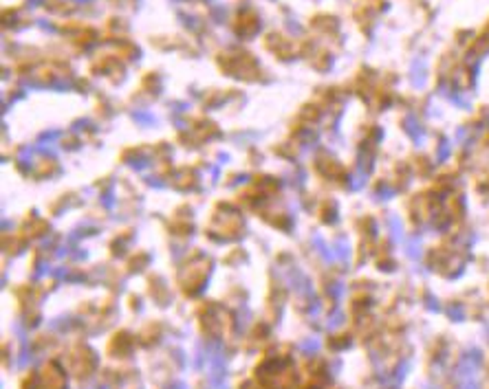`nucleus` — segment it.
Here are the masks:
<instances>
[{"label":"nucleus","instance_id":"obj_1","mask_svg":"<svg viewBox=\"0 0 489 389\" xmlns=\"http://www.w3.org/2000/svg\"><path fill=\"white\" fill-rule=\"evenodd\" d=\"M481 352H468L463 354L456 368V389H481L479 376H481Z\"/></svg>","mask_w":489,"mask_h":389},{"label":"nucleus","instance_id":"obj_2","mask_svg":"<svg viewBox=\"0 0 489 389\" xmlns=\"http://www.w3.org/2000/svg\"><path fill=\"white\" fill-rule=\"evenodd\" d=\"M219 64L234 77H245V73H258V64L254 62L249 53H234V55H223L219 57Z\"/></svg>","mask_w":489,"mask_h":389},{"label":"nucleus","instance_id":"obj_3","mask_svg":"<svg viewBox=\"0 0 489 389\" xmlns=\"http://www.w3.org/2000/svg\"><path fill=\"white\" fill-rule=\"evenodd\" d=\"M258 29H260L258 16L254 14V11L245 9L243 14H241V18H238V22H236V33L243 35V38H249V35H254Z\"/></svg>","mask_w":489,"mask_h":389},{"label":"nucleus","instance_id":"obj_4","mask_svg":"<svg viewBox=\"0 0 489 389\" xmlns=\"http://www.w3.org/2000/svg\"><path fill=\"white\" fill-rule=\"evenodd\" d=\"M403 128H405V132H408L410 139H412L416 145H421V143H423L425 130H423V126L419 124V121H416V117H412V115L405 117V119H403Z\"/></svg>","mask_w":489,"mask_h":389},{"label":"nucleus","instance_id":"obj_5","mask_svg":"<svg viewBox=\"0 0 489 389\" xmlns=\"http://www.w3.org/2000/svg\"><path fill=\"white\" fill-rule=\"evenodd\" d=\"M425 62H423V57H416L414 59V64H412V75H410V79H412V84L416 88H421L423 84H425Z\"/></svg>","mask_w":489,"mask_h":389},{"label":"nucleus","instance_id":"obj_6","mask_svg":"<svg viewBox=\"0 0 489 389\" xmlns=\"http://www.w3.org/2000/svg\"><path fill=\"white\" fill-rule=\"evenodd\" d=\"M333 247V255H335V262H349L351 260V249H349V242L346 240H335V245H331Z\"/></svg>","mask_w":489,"mask_h":389},{"label":"nucleus","instance_id":"obj_7","mask_svg":"<svg viewBox=\"0 0 489 389\" xmlns=\"http://www.w3.org/2000/svg\"><path fill=\"white\" fill-rule=\"evenodd\" d=\"M405 253H408L410 260L421 258V236H412L408 242H405Z\"/></svg>","mask_w":489,"mask_h":389},{"label":"nucleus","instance_id":"obj_8","mask_svg":"<svg viewBox=\"0 0 489 389\" xmlns=\"http://www.w3.org/2000/svg\"><path fill=\"white\" fill-rule=\"evenodd\" d=\"M388 229H390L392 240H397V242L403 240V227H401V220H399V218H397L395 214L388 216Z\"/></svg>","mask_w":489,"mask_h":389},{"label":"nucleus","instance_id":"obj_9","mask_svg":"<svg viewBox=\"0 0 489 389\" xmlns=\"http://www.w3.org/2000/svg\"><path fill=\"white\" fill-rule=\"evenodd\" d=\"M150 159H148V156L146 154H135L133 156V159H130L128 161V165L130 167H133V169H137V172H141V169H146V167H150Z\"/></svg>","mask_w":489,"mask_h":389},{"label":"nucleus","instance_id":"obj_10","mask_svg":"<svg viewBox=\"0 0 489 389\" xmlns=\"http://www.w3.org/2000/svg\"><path fill=\"white\" fill-rule=\"evenodd\" d=\"M349 185H351V189H362V187L366 185V172H362V169H357V174L351 176Z\"/></svg>","mask_w":489,"mask_h":389},{"label":"nucleus","instance_id":"obj_11","mask_svg":"<svg viewBox=\"0 0 489 389\" xmlns=\"http://www.w3.org/2000/svg\"><path fill=\"white\" fill-rule=\"evenodd\" d=\"M133 119L137 121V124H141V126H152L154 124V117L150 113H141V111H135Z\"/></svg>","mask_w":489,"mask_h":389},{"label":"nucleus","instance_id":"obj_12","mask_svg":"<svg viewBox=\"0 0 489 389\" xmlns=\"http://www.w3.org/2000/svg\"><path fill=\"white\" fill-rule=\"evenodd\" d=\"M450 152H452V145H450V141H441V145H439V150H436V159L443 163L448 156H450Z\"/></svg>","mask_w":489,"mask_h":389},{"label":"nucleus","instance_id":"obj_13","mask_svg":"<svg viewBox=\"0 0 489 389\" xmlns=\"http://www.w3.org/2000/svg\"><path fill=\"white\" fill-rule=\"evenodd\" d=\"M300 348L304 352H308V354H313V352L320 350V341H317V339H304V341L300 343Z\"/></svg>","mask_w":489,"mask_h":389},{"label":"nucleus","instance_id":"obj_14","mask_svg":"<svg viewBox=\"0 0 489 389\" xmlns=\"http://www.w3.org/2000/svg\"><path fill=\"white\" fill-rule=\"evenodd\" d=\"M31 154H33V148H22V150H20V154H18L20 167H25V163H27V165L31 163Z\"/></svg>","mask_w":489,"mask_h":389},{"label":"nucleus","instance_id":"obj_15","mask_svg":"<svg viewBox=\"0 0 489 389\" xmlns=\"http://www.w3.org/2000/svg\"><path fill=\"white\" fill-rule=\"evenodd\" d=\"M344 284L342 282H333L331 286H329V293L333 295V297H335V299H342V295H344Z\"/></svg>","mask_w":489,"mask_h":389},{"label":"nucleus","instance_id":"obj_16","mask_svg":"<svg viewBox=\"0 0 489 389\" xmlns=\"http://www.w3.org/2000/svg\"><path fill=\"white\" fill-rule=\"evenodd\" d=\"M344 323V314L340 312V310H335L331 314V321H329V328H338V325H342Z\"/></svg>","mask_w":489,"mask_h":389},{"label":"nucleus","instance_id":"obj_17","mask_svg":"<svg viewBox=\"0 0 489 389\" xmlns=\"http://www.w3.org/2000/svg\"><path fill=\"white\" fill-rule=\"evenodd\" d=\"M392 191L390 187H386V185H381L379 189H377V198H381V200H388V198H392Z\"/></svg>","mask_w":489,"mask_h":389},{"label":"nucleus","instance_id":"obj_18","mask_svg":"<svg viewBox=\"0 0 489 389\" xmlns=\"http://www.w3.org/2000/svg\"><path fill=\"white\" fill-rule=\"evenodd\" d=\"M146 183H148L150 187H157V189L165 187V183H163V180H159L157 176H148V178H146Z\"/></svg>","mask_w":489,"mask_h":389},{"label":"nucleus","instance_id":"obj_19","mask_svg":"<svg viewBox=\"0 0 489 389\" xmlns=\"http://www.w3.org/2000/svg\"><path fill=\"white\" fill-rule=\"evenodd\" d=\"M51 273V269H49V264H40V269L35 271V279L38 277H42V275H49Z\"/></svg>","mask_w":489,"mask_h":389},{"label":"nucleus","instance_id":"obj_20","mask_svg":"<svg viewBox=\"0 0 489 389\" xmlns=\"http://www.w3.org/2000/svg\"><path fill=\"white\" fill-rule=\"evenodd\" d=\"M113 202H115L113 193H104V196H102V205H104V207H109V209H111Z\"/></svg>","mask_w":489,"mask_h":389},{"label":"nucleus","instance_id":"obj_21","mask_svg":"<svg viewBox=\"0 0 489 389\" xmlns=\"http://www.w3.org/2000/svg\"><path fill=\"white\" fill-rule=\"evenodd\" d=\"M172 389H185V387H183V385H174Z\"/></svg>","mask_w":489,"mask_h":389}]
</instances>
